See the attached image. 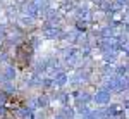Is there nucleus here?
<instances>
[{
    "mask_svg": "<svg viewBox=\"0 0 129 119\" xmlns=\"http://www.w3.org/2000/svg\"><path fill=\"white\" fill-rule=\"evenodd\" d=\"M112 100V91L105 88H98L95 93H93V102L98 105V107H107Z\"/></svg>",
    "mask_w": 129,
    "mask_h": 119,
    "instance_id": "obj_1",
    "label": "nucleus"
}]
</instances>
